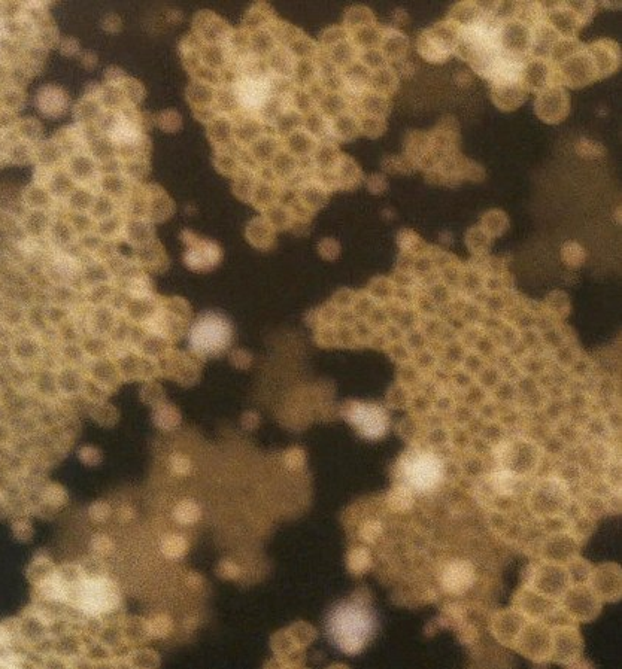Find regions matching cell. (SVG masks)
<instances>
[{
    "instance_id": "3957f363",
    "label": "cell",
    "mask_w": 622,
    "mask_h": 669,
    "mask_svg": "<svg viewBox=\"0 0 622 669\" xmlns=\"http://www.w3.org/2000/svg\"><path fill=\"white\" fill-rule=\"evenodd\" d=\"M230 342V327L220 316H203L190 333L191 348L200 354L223 351Z\"/></svg>"
},
{
    "instance_id": "4fadbf2b",
    "label": "cell",
    "mask_w": 622,
    "mask_h": 669,
    "mask_svg": "<svg viewBox=\"0 0 622 669\" xmlns=\"http://www.w3.org/2000/svg\"><path fill=\"white\" fill-rule=\"evenodd\" d=\"M5 33H6L5 23H3L2 20H0V39H2L3 36H5Z\"/></svg>"
},
{
    "instance_id": "9c48e42d",
    "label": "cell",
    "mask_w": 622,
    "mask_h": 669,
    "mask_svg": "<svg viewBox=\"0 0 622 669\" xmlns=\"http://www.w3.org/2000/svg\"><path fill=\"white\" fill-rule=\"evenodd\" d=\"M493 482L500 494L514 491L515 476L514 474L508 473V471H499V473L494 474Z\"/></svg>"
},
{
    "instance_id": "30bf717a",
    "label": "cell",
    "mask_w": 622,
    "mask_h": 669,
    "mask_svg": "<svg viewBox=\"0 0 622 669\" xmlns=\"http://www.w3.org/2000/svg\"><path fill=\"white\" fill-rule=\"evenodd\" d=\"M175 516H177L179 522L190 523L199 518V509L193 503H190V501H185L184 504L178 507Z\"/></svg>"
},
{
    "instance_id": "52a82bcc",
    "label": "cell",
    "mask_w": 622,
    "mask_h": 669,
    "mask_svg": "<svg viewBox=\"0 0 622 669\" xmlns=\"http://www.w3.org/2000/svg\"><path fill=\"white\" fill-rule=\"evenodd\" d=\"M236 94H238L239 103L245 109L256 111L265 105L267 96H269V85L262 78H244L236 85Z\"/></svg>"
},
{
    "instance_id": "277c9868",
    "label": "cell",
    "mask_w": 622,
    "mask_h": 669,
    "mask_svg": "<svg viewBox=\"0 0 622 669\" xmlns=\"http://www.w3.org/2000/svg\"><path fill=\"white\" fill-rule=\"evenodd\" d=\"M118 592L106 579L84 580L78 592V607L91 616L108 613L117 605Z\"/></svg>"
},
{
    "instance_id": "8fae6325",
    "label": "cell",
    "mask_w": 622,
    "mask_h": 669,
    "mask_svg": "<svg viewBox=\"0 0 622 669\" xmlns=\"http://www.w3.org/2000/svg\"><path fill=\"white\" fill-rule=\"evenodd\" d=\"M57 269H59L60 272L65 273V275H72V273H75V270L78 269V264L75 263V260H72L71 257L62 255V257L57 260Z\"/></svg>"
},
{
    "instance_id": "7a4b0ae2",
    "label": "cell",
    "mask_w": 622,
    "mask_h": 669,
    "mask_svg": "<svg viewBox=\"0 0 622 669\" xmlns=\"http://www.w3.org/2000/svg\"><path fill=\"white\" fill-rule=\"evenodd\" d=\"M402 476L408 489L418 494H427L441 485L444 479V464L435 453L417 452L406 458Z\"/></svg>"
},
{
    "instance_id": "7c38bea8",
    "label": "cell",
    "mask_w": 622,
    "mask_h": 669,
    "mask_svg": "<svg viewBox=\"0 0 622 669\" xmlns=\"http://www.w3.org/2000/svg\"><path fill=\"white\" fill-rule=\"evenodd\" d=\"M21 248H23L24 251L32 252L35 251L36 245L32 242V240H26V242L21 243Z\"/></svg>"
},
{
    "instance_id": "8992f818",
    "label": "cell",
    "mask_w": 622,
    "mask_h": 669,
    "mask_svg": "<svg viewBox=\"0 0 622 669\" xmlns=\"http://www.w3.org/2000/svg\"><path fill=\"white\" fill-rule=\"evenodd\" d=\"M475 580V568H473V565L470 564V562L461 561V559L449 562L444 570H442V588H444L448 594H466V592L470 591L472 586L475 585Z\"/></svg>"
},
{
    "instance_id": "6da1fadb",
    "label": "cell",
    "mask_w": 622,
    "mask_h": 669,
    "mask_svg": "<svg viewBox=\"0 0 622 669\" xmlns=\"http://www.w3.org/2000/svg\"><path fill=\"white\" fill-rule=\"evenodd\" d=\"M329 632L342 652L357 655L372 637V614L360 604L341 605L330 616Z\"/></svg>"
},
{
    "instance_id": "5b68a950",
    "label": "cell",
    "mask_w": 622,
    "mask_h": 669,
    "mask_svg": "<svg viewBox=\"0 0 622 669\" xmlns=\"http://www.w3.org/2000/svg\"><path fill=\"white\" fill-rule=\"evenodd\" d=\"M350 421L356 425L361 436L376 440L385 436L388 430V416L384 410L375 404H354L351 407Z\"/></svg>"
},
{
    "instance_id": "ba28073f",
    "label": "cell",
    "mask_w": 622,
    "mask_h": 669,
    "mask_svg": "<svg viewBox=\"0 0 622 669\" xmlns=\"http://www.w3.org/2000/svg\"><path fill=\"white\" fill-rule=\"evenodd\" d=\"M139 133L132 124L127 121H118L111 130V139L115 144L129 145L138 141Z\"/></svg>"
}]
</instances>
